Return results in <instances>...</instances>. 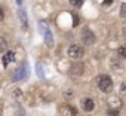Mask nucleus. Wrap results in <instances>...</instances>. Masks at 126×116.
Wrapping results in <instances>:
<instances>
[{"label":"nucleus","instance_id":"nucleus-1","mask_svg":"<svg viewBox=\"0 0 126 116\" xmlns=\"http://www.w3.org/2000/svg\"><path fill=\"white\" fill-rule=\"evenodd\" d=\"M98 88H99L101 92H105V94L111 92L113 91V80H111V77L107 76V75L99 76L98 77Z\"/></svg>","mask_w":126,"mask_h":116},{"label":"nucleus","instance_id":"nucleus-2","mask_svg":"<svg viewBox=\"0 0 126 116\" xmlns=\"http://www.w3.org/2000/svg\"><path fill=\"white\" fill-rule=\"evenodd\" d=\"M30 75V70H28V63L24 61L15 72H14V76H12V80L14 82H18V80H24L27 76Z\"/></svg>","mask_w":126,"mask_h":116},{"label":"nucleus","instance_id":"nucleus-3","mask_svg":"<svg viewBox=\"0 0 126 116\" xmlns=\"http://www.w3.org/2000/svg\"><path fill=\"white\" fill-rule=\"evenodd\" d=\"M83 54H85V51L80 45H71L68 48V57L73 58V60H80L83 57Z\"/></svg>","mask_w":126,"mask_h":116},{"label":"nucleus","instance_id":"nucleus-4","mask_svg":"<svg viewBox=\"0 0 126 116\" xmlns=\"http://www.w3.org/2000/svg\"><path fill=\"white\" fill-rule=\"evenodd\" d=\"M82 40H83V43L85 45H94L95 43V34L89 30V28H83V31H82Z\"/></svg>","mask_w":126,"mask_h":116},{"label":"nucleus","instance_id":"nucleus-5","mask_svg":"<svg viewBox=\"0 0 126 116\" xmlns=\"http://www.w3.org/2000/svg\"><path fill=\"white\" fill-rule=\"evenodd\" d=\"M70 75L71 76H80L83 75V64L82 63H74L70 69Z\"/></svg>","mask_w":126,"mask_h":116},{"label":"nucleus","instance_id":"nucleus-6","mask_svg":"<svg viewBox=\"0 0 126 116\" xmlns=\"http://www.w3.org/2000/svg\"><path fill=\"white\" fill-rule=\"evenodd\" d=\"M18 17H19V19H21V28L25 31V30L28 28V21H27V14H25V11H24L22 8L18 11Z\"/></svg>","mask_w":126,"mask_h":116},{"label":"nucleus","instance_id":"nucleus-7","mask_svg":"<svg viewBox=\"0 0 126 116\" xmlns=\"http://www.w3.org/2000/svg\"><path fill=\"white\" fill-rule=\"evenodd\" d=\"M82 106H83V110H86V112H92L94 110V107H95V103H94V100L92 98H83L82 100Z\"/></svg>","mask_w":126,"mask_h":116},{"label":"nucleus","instance_id":"nucleus-8","mask_svg":"<svg viewBox=\"0 0 126 116\" xmlns=\"http://www.w3.org/2000/svg\"><path fill=\"white\" fill-rule=\"evenodd\" d=\"M61 115L62 116H76L77 115V110L73 106H64V107L61 109Z\"/></svg>","mask_w":126,"mask_h":116},{"label":"nucleus","instance_id":"nucleus-9","mask_svg":"<svg viewBox=\"0 0 126 116\" xmlns=\"http://www.w3.org/2000/svg\"><path fill=\"white\" fill-rule=\"evenodd\" d=\"M45 43L47 48H53V34L49 28H46V31H45Z\"/></svg>","mask_w":126,"mask_h":116},{"label":"nucleus","instance_id":"nucleus-10","mask_svg":"<svg viewBox=\"0 0 126 116\" xmlns=\"http://www.w3.org/2000/svg\"><path fill=\"white\" fill-rule=\"evenodd\" d=\"M15 60V54L12 52V51H6V54L3 55V66L6 67L9 63H12Z\"/></svg>","mask_w":126,"mask_h":116},{"label":"nucleus","instance_id":"nucleus-11","mask_svg":"<svg viewBox=\"0 0 126 116\" xmlns=\"http://www.w3.org/2000/svg\"><path fill=\"white\" fill-rule=\"evenodd\" d=\"M36 73H37V76H39L40 79H43V77H45V75H43V67H42V64H40V63H37V64H36Z\"/></svg>","mask_w":126,"mask_h":116},{"label":"nucleus","instance_id":"nucleus-12","mask_svg":"<svg viewBox=\"0 0 126 116\" xmlns=\"http://www.w3.org/2000/svg\"><path fill=\"white\" fill-rule=\"evenodd\" d=\"M85 3V0H70V5L73 8H82Z\"/></svg>","mask_w":126,"mask_h":116},{"label":"nucleus","instance_id":"nucleus-13","mask_svg":"<svg viewBox=\"0 0 126 116\" xmlns=\"http://www.w3.org/2000/svg\"><path fill=\"white\" fill-rule=\"evenodd\" d=\"M6 49H8V43H6L5 37H2V36H0V52H5Z\"/></svg>","mask_w":126,"mask_h":116},{"label":"nucleus","instance_id":"nucleus-14","mask_svg":"<svg viewBox=\"0 0 126 116\" xmlns=\"http://www.w3.org/2000/svg\"><path fill=\"white\" fill-rule=\"evenodd\" d=\"M119 55H120L122 58H126V45L119 48Z\"/></svg>","mask_w":126,"mask_h":116},{"label":"nucleus","instance_id":"nucleus-15","mask_svg":"<svg viewBox=\"0 0 126 116\" xmlns=\"http://www.w3.org/2000/svg\"><path fill=\"white\" fill-rule=\"evenodd\" d=\"M120 17L122 18H126V3H123L120 6Z\"/></svg>","mask_w":126,"mask_h":116},{"label":"nucleus","instance_id":"nucleus-16","mask_svg":"<svg viewBox=\"0 0 126 116\" xmlns=\"http://www.w3.org/2000/svg\"><path fill=\"white\" fill-rule=\"evenodd\" d=\"M108 116H117L119 115V109H108Z\"/></svg>","mask_w":126,"mask_h":116},{"label":"nucleus","instance_id":"nucleus-17","mask_svg":"<svg viewBox=\"0 0 126 116\" xmlns=\"http://www.w3.org/2000/svg\"><path fill=\"white\" fill-rule=\"evenodd\" d=\"M71 17H73V27H77V25H79V22H80L79 17H77V15H71Z\"/></svg>","mask_w":126,"mask_h":116},{"label":"nucleus","instance_id":"nucleus-18","mask_svg":"<svg viewBox=\"0 0 126 116\" xmlns=\"http://www.w3.org/2000/svg\"><path fill=\"white\" fill-rule=\"evenodd\" d=\"M46 28H47V27H46V24H45V22H40V24H39V31H40V33H43V34H45Z\"/></svg>","mask_w":126,"mask_h":116},{"label":"nucleus","instance_id":"nucleus-19","mask_svg":"<svg viewBox=\"0 0 126 116\" xmlns=\"http://www.w3.org/2000/svg\"><path fill=\"white\" fill-rule=\"evenodd\" d=\"M3 18H5V12H3L2 8H0V21H3Z\"/></svg>","mask_w":126,"mask_h":116},{"label":"nucleus","instance_id":"nucleus-20","mask_svg":"<svg viewBox=\"0 0 126 116\" xmlns=\"http://www.w3.org/2000/svg\"><path fill=\"white\" fill-rule=\"evenodd\" d=\"M18 110H19V112H16V116H24V110H22L21 107H19Z\"/></svg>","mask_w":126,"mask_h":116},{"label":"nucleus","instance_id":"nucleus-21","mask_svg":"<svg viewBox=\"0 0 126 116\" xmlns=\"http://www.w3.org/2000/svg\"><path fill=\"white\" fill-rule=\"evenodd\" d=\"M14 95H15V97H19V95H21V91H19V89H15V91H14Z\"/></svg>","mask_w":126,"mask_h":116},{"label":"nucleus","instance_id":"nucleus-22","mask_svg":"<svg viewBox=\"0 0 126 116\" xmlns=\"http://www.w3.org/2000/svg\"><path fill=\"white\" fill-rule=\"evenodd\" d=\"M111 3H113V0H104V5L105 6H110Z\"/></svg>","mask_w":126,"mask_h":116},{"label":"nucleus","instance_id":"nucleus-23","mask_svg":"<svg viewBox=\"0 0 126 116\" xmlns=\"http://www.w3.org/2000/svg\"><path fill=\"white\" fill-rule=\"evenodd\" d=\"M122 91H123V92H125V91H126V85H125V83H123V85H122Z\"/></svg>","mask_w":126,"mask_h":116},{"label":"nucleus","instance_id":"nucleus-24","mask_svg":"<svg viewBox=\"0 0 126 116\" xmlns=\"http://www.w3.org/2000/svg\"><path fill=\"white\" fill-rule=\"evenodd\" d=\"M123 34H125V37H126V27L123 28Z\"/></svg>","mask_w":126,"mask_h":116},{"label":"nucleus","instance_id":"nucleus-25","mask_svg":"<svg viewBox=\"0 0 126 116\" xmlns=\"http://www.w3.org/2000/svg\"><path fill=\"white\" fill-rule=\"evenodd\" d=\"M16 3H18V5H21V3H22V0H16Z\"/></svg>","mask_w":126,"mask_h":116}]
</instances>
